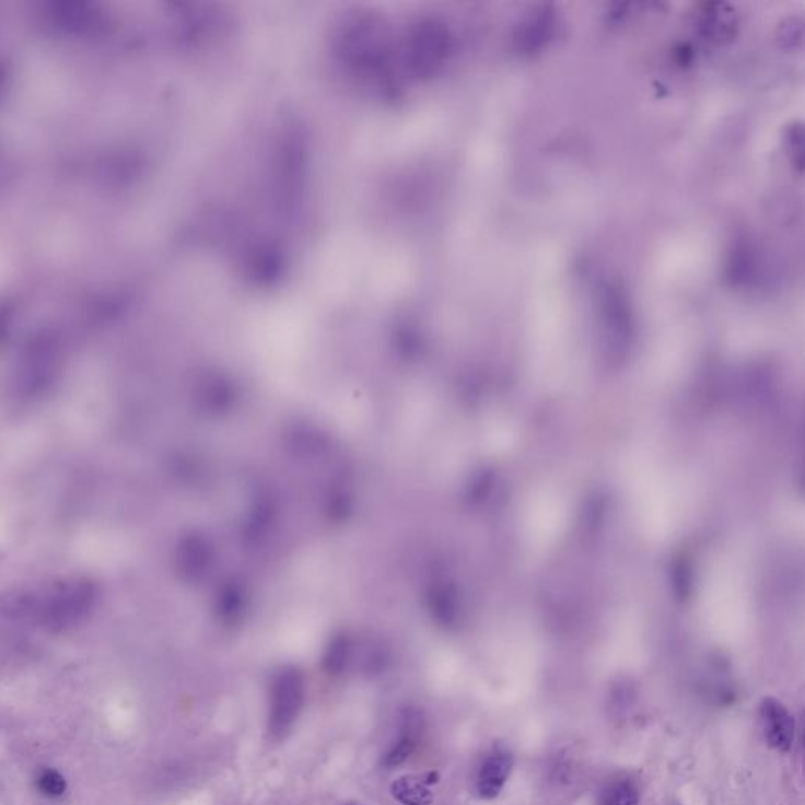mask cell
I'll return each mask as SVG.
<instances>
[{"instance_id":"cell-1","label":"cell","mask_w":805,"mask_h":805,"mask_svg":"<svg viewBox=\"0 0 805 805\" xmlns=\"http://www.w3.org/2000/svg\"><path fill=\"white\" fill-rule=\"evenodd\" d=\"M100 602L98 584L89 578H67L31 585V623L65 631L88 620Z\"/></svg>"},{"instance_id":"cell-2","label":"cell","mask_w":805,"mask_h":805,"mask_svg":"<svg viewBox=\"0 0 805 805\" xmlns=\"http://www.w3.org/2000/svg\"><path fill=\"white\" fill-rule=\"evenodd\" d=\"M304 678L296 668H285L272 679L268 730L280 739L290 732L304 704Z\"/></svg>"},{"instance_id":"cell-3","label":"cell","mask_w":805,"mask_h":805,"mask_svg":"<svg viewBox=\"0 0 805 805\" xmlns=\"http://www.w3.org/2000/svg\"><path fill=\"white\" fill-rule=\"evenodd\" d=\"M557 32V14L552 7L540 5L528 10L513 32V46L521 56H535L546 49Z\"/></svg>"},{"instance_id":"cell-4","label":"cell","mask_w":805,"mask_h":805,"mask_svg":"<svg viewBox=\"0 0 805 805\" xmlns=\"http://www.w3.org/2000/svg\"><path fill=\"white\" fill-rule=\"evenodd\" d=\"M760 725L769 747L780 754L792 750L796 724L785 704L774 697H765L760 703Z\"/></svg>"},{"instance_id":"cell-5","label":"cell","mask_w":805,"mask_h":805,"mask_svg":"<svg viewBox=\"0 0 805 805\" xmlns=\"http://www.w3.org/2000/svg\"><path fill=\"white\" fill-rule=\"evenodd\" d=\"M700 37L713 45H725L738 34V16L727 3H703L696 16Z\"/></svg>"},{"instance_id":"cell-6","label":"cell","mask_w":805,"mask_h":805,"mask_svg":"<svg viewBox=\"0 0 805 805\" xmlns=\"http://www.w3.org/2000/svg\"><path fill=\"white\" fill-rule=\"evenodd\" d=\"M513 755L509 750H495L481 763L477 775V793L481 800H495L502 793L513 771Z\"/></svg>"},{"instance_id":"cell-7","label":"cell","mask_w":805,"mask_h":805,"mask_svg":"<svg viewBox=\"0 0 805 805\" xmlns=\"http://www.w3.org/2000/svg\"><path fill=\"white\" fill-rule=\"evenodd\" d=\"M392 794L402 805H431L434 796L423 778L402 775L392 783Z\"/></svg>"},{"instance_id":"cell-8","label":"cell","mask_w":805,"mask_h":805,"mask_svg":"<svg viewBox=\"0 0 805 805\" xmlns=\"http://www.w3.org/2000/svg\"><path fill=\"white\" fill-rule=\"evenodd\" d=\"M641 793L634 780L618 778L610 780L599 793V805H639Z\"/></svg>"},{"instance_id":"cell-9","label":"cell","mask_w":805,"mask_h":805,"mask_svg":"<svg viewBox=\"0 0 805 805\" xmlns=\"http://www.w3.org/2000/svg\"><path fill=\"white\" fill-rule=\"evenodd\" d=\"M417 742H419V725L416 724L415 718H408L402 725L400 738L384 758V767L394 768L405 763L415 752Z\"/></svg>"},{"instance_id":"cell-10","label":"cell","mask_w":805,"mask_h":805,"mask_svg":"<svg viewBox=\"0 0 805 805\" xmlns=\"http://www.w3.org/2000/svg\"><path fill=\"white\" fill-rule=\"evenodd\" d=\"M37 790L46 797H60L67 792V779L62 772L54 768H45L38 772Z\"/></svg>"},{"instance_id":"cell-11","label":"cell","mask_w":805,"mask_h":805,"mask_svg":"<svg viewBox=\"0 0 805 805\" xmlns=\"http://www.w3.org/2000/svg\"><path fill=\"white\" fill-rule=\"evenodd\" d=\"M348 661V643L339 641L334 643L332 649L327 653L325 666L326 670L332 675H339L347 666Z\"/></svg>"},{"instance_id":"cell-12","label":"cell","mask_w":805,"mask_h":805,"mask_svg":"<svg viewBox=\"0 0 805 805\" xmlns=\"http://www.w3.org/2000/svg\"><path fill=\"white\" fill-rule=\"evenodd\" d=\"M786 143H789V151L792 154L793 164H796L800 168L803 167V128L801 126H793L790 129Z\"/></svg>"},{"instance_id":"cell-13","label":"cell","mask_w":805,"mask_h":805,"mask_svg":"<svg viewBox=\"0 0 805 805\" xmlns=\"http://www.w3.org/2000/svg\"><path fill=\"white\" fill-rule=\"evenodd\" d=\"M672 805H681V804H679V803H674V804H672Z\"/></svg>"},{"instance_id":"cell-14","label":"cell","mask_w":805,"mask_h":805,"mask_svg":"<svg viewBox=\"0 0 805 805\" xmlns=\"http://www.w3.org/2000/svg\"><path fill=\"white\" fill-rule=\"evenodd\" d=\"M350 805H358V804H350Z\"/></svg>"}]
</instances>
